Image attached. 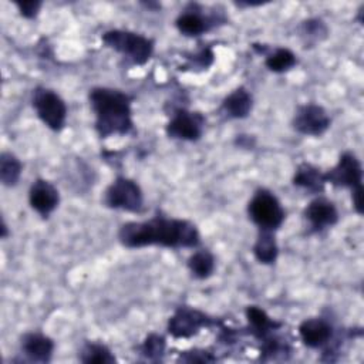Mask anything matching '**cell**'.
<instances>
[{"mask_svg": "<svg viewBox=\"0 0 364 364\" xmlns=\"http://www.w3.org/2000/svg\"><path fill=\"white\" fill-rule=\"evenodd\" d=\"M291 181L294 186L306 189L310 193H321L326 188L324 172L309 162H303L296 168Z\"/></svg>", "mask_w": 364, "mask_h": 364, "instance_id": "17", "label": "cell"}, {"mask_svg": "<svg viewBox=\"0 0 364 364\" xmlns=\"http://www.w3.org/2000/svg\"><path fill=\"white\" fill-rule=\"evenodd\" d=\"M245 314H246L250 333L260 341H263L264 338H267L282 327L280 321H276L274 318H272L259 306H247L245 310Z\"/></svg>", "mask_w": 364, "mask_h": 364, "instance_id": "16", "label": "cell"}, {"mask_svg": "<svg viewBox=\"0 0 364 364\" xmlns=\"http://www.w3.org/2000/svg\"><path fill=\"white\" fill-rule=\"evenodd\" d=\"M205 129V117L198 111L186 108H178L173 111L169 122L165 127V132L172 139L195 142Z\"/></svg>", "mask_w": 364, "mask_h": 364, "instance_id": "8", "label": "cell"}, {"mask_svg": "<svg viewBox=\"0 0 364 364\" xmlns=\"http://www.w3.org/2000/svg\"><path fill=\"white\" fill-rule=\"evenodd\" d=\"M326 183L337 188L354 189L363 185V165L354 152L346 151L340 155L337 164L324 172Z\"/></svg>", "mask_w": 364, "mask_h": 364, "instance_id": "10", "label": "cell"}, {"mask_svg": "<svg viewBox=\"0 0 364 364\" xmlns=\"http://www.w3.org/2000/svg\"><path fill=\"white\" fill-rule=\"evenodd\" d=\"M215 320L206 313L189 307L181 306L175 310V313L169 317L166 330L173 338H191L196 336L202 328L210 327Z\"/></svg>", "mask_w": 364, "mask_h": 364, "instance_id": "7", "label": "cell"}, {"mask_svg": "<svg viewBox=\"0 0 364 364\" xmlns=\"http://www.w3.org/2000/svg\"><path fill=\"white\" fill-rule=\"evenodd\" d=\"M28 203L34 212L47 219L60 203V192L50 181L37 178L30 185Z\"/></svg>", "mask_w": 364, "mask_h": 364, "instance_id": "11", "label": "cell"}, {"mask_svg": "<svg viewBox=\"0 0 364 364\" xmlns=\"http://www.w3.org/2000/svg\"><path fill=\"white\" fill-rule=\"evenodd\" d=\"M353 208L358 215H363V185L351 189Z\"/></svg>", "mask_w": 364, "mask_h": 364, "instance_id": "28", "label": "cell"}, {"mask_svg": "<svg viewBox=\"0 0 364 364\" xmlns=\"http://www.w3.org/2000/svg\"><path fill=\"white\" fill-rule=\"evenodd\" d=\"M117 237L127 249H141L148 246L193 249L200 243V233L193 222L161 215L146 220L124 223L118 229Z\"/></svg>", "mask_w": 364, "mask_h": 364, "instance_id": "1", "label": "cell"}, {"mask_svg": "<svg viewBox=\"0 0 364 364\" xmlns=\"http://www.w3.org/2000/svg\"><path fill=\"white\" fill-rule=\"evenodd\" d=\"M38 119L51 131L60 132L65 127L68 108L58 92L46 87H37L31 98Z\"/></svg>", "mask_w": 364, "mask_h": 364, "instance_id": "5", "label": "cell"}, {"mask_svg": "<svg viewBox=\"0 0 364 364\" xmlns=\"http://www.w3.org/2000/svg\"><path fill=\"white\" fill-rule=\"evenodd\" d=\"M303 216L314 232H321L338 222V210L336 205L324 196H317L310 200L303 210Z\"/></svg>", "mask_w": 364, "mask_h": 364, "instance_id": "12", "label": "cell"}, {"mask_svg": "<svg viewBox=\"0 0 364 364\" xmlns=\"http://www.w3.org/2000/svg\"><path fill=\"white\" fill-rule=\"evenodd\" d=\"M301 31L303 34H306L309 38H314V40H320L324 38L327 34V27L326 24L318 20V18H309L306 21H303L301 24Z\"/></svg>", "mask_w": 364, "mask_h": 364, "instance_id": "25", "label": "cell"}, {"mask_svg": "<svg viewBox=\"0 0 364 364\" xmlns=\"http://www.w3.org/2000/svg\"><path fill=\"white\" fill-rule=\"evenodd\" d=\"M297 64L296 54L286 47H277L269 53H264V65L269 71L283 74L291 70Z\"/></svg>", "mask_w": 364, "mask_h": 364, "instance_id": "22", "label": "cell"}, {"mask_svg": "<svg viewBox=\"0 0 364 364\" xmlns=\"http://www.w3.org/2000/svg\"><path fill=\"white\" fill-rule=\"evenodd\" d=\"M297 330L300 340L309 348H323L331 341L334 336V330L330 321L321 317L304 318L299 324Z\"/></svg>", "mask_w": 364, "mask_h": 364, "instance_id": "14", "label": "cell"}, {"mask_svg": "<svg viewBox=\"0 0 364 364\" xmlns=\"http://www.w3.org/2000/svg\"><path fill=\"white\" fill-rule=\"evenodd\" d=\"M253 108L252 92L245 87L235 88L222 101V111L228 118L243 119L249 117Z\"/></svg>", "mask_w": 364, "mask_h": 364, "instance_id": "15", "label": "cell"}, {"mask_svg": "<svg viewBox=\"0 0 364 364\" xmlns=\"http://www.w3.org/2000/svg\"><path fill=\"white\" fill-rule=\"evenodd\" d=\"M88 100L95 117L94 128L100 138L131 132L134 128L132 100L127 92L109 87H94L88 92Z\"/></svg>", "mask_w": 364, "mask_h": 364, "instance_id": "2", "label": "cell"}, {"mask_svg": "<svg viewBox=\"0 0 364 364\" xmlns=\"http://www.w3.org/2000/svg\"><path fill=\"white\" fill-rule=\"evenodd\" d=\"M23 173V164L13 152H1L0 155V182L3 186L13 188L18 183Z\"/></svg>", "mask_w": 364, "mask_h": 364, "instance_id": "23", "label": "cell"}, {"mask_svg": "<svg viewBox=\"0 0 364 364\" xmlns=\"http://www.w3.org/2000/svg\"><path fill=\"white\" fill-rule=\"evenodd\" d=\"M104 205L111 209L139 213L144 209V192L134 179L117 176L104 192Z\"/></svg>", "mask_w": 364, "mask_h": 364, "instance_id": "6", "label": "cell"}, {"mask_svg": "<svg viewBox=\"0 0 364 364\" xmlns=\"http://www.w3.org/2000/svg\"><path fill=\"white\" fill-rule=\"evenodd\" d=\"M101 41L105 47L122 54L135 65L146 64L151 60L155 48L152 38L141 33L121 28L105 31L101 36Z\"/></svg>", "mask_w": 364, "mask_h": 364, "instance_id": "3", "label": "cell"}, {"mask_svg": "<svg viewBox=\"0 0 364 364\" xmlns=\"http://www.w3.org/2000/svg\"><path fill=\"white\" fill-rule=\"evenodd\" d=\"M255 259L262 264H273L279 256V245L274 232L259 230L257 237L252 247Z\"/></svg>", "mask_w": 364, "mask_h": 364, "instance_id": "19", "label": "cell"}, {"mask_svg": "<svg viewBox=\"0 0 364 364\" xmlns=\"http://www.w3.org/2000/svg\"><path fill=\"white\" fill-rule=\"evenodd\" d=\"M20 16H23L24 18H36L41 10L43 1L40 0H27V1H16L14 3Z\"/></svg>", "mask_w": 364, "mask_h": 364, "instance_id": "27", "label": "cell"}, {"mask_svg": "<svg viewBox=\"0 0 364 364\" xmlns=\"http://www.w3.org/2000/svg\"><path fill=\"white\" fill-rule=\"evenodd\" d=\"M186 266L193 277H196L199 280H205L213 274L215 267H216V260L210 250L199 249V250H195L188 257Z\"/></svg>", "mask_w": 364, "mask_h": 364, "instance_id": "20", "label": "cell"}, {"mask_svg": "<svg viewBox=\"0 0 364 364\" xmlns=\"http://www.w3.org/2000/svg\"><path fill=\"white\" fill-rule=\"evenodd\" d=\"M166 350V340L164 336L151 333L145 337L142 344L139 346V354L151 361H158L164 357Z\"/></svg>", "mask_w": 364, "mask_h": 364, "instance_id": "24", "label": "cell"}, {"mask_svg": "<svg viewBox=\"0 0 364 364\" xmlns=\"http://www.w3.org/2000/svg\"><path fill=\"white\" fill-rule=\"evenodd\" d=\"M249 219L259 230H277L286 218V212L279 198L266 188H259L247 203Z\"/></svg>", "mask_w": 364, "mask_h": 364, "instance_id": "4", "label": "cell"}, {"mask_svg": "<svg viewBox=\"0 0 364 364\" xmlns=\"http://www.w3.org/2000/svg\"><path fill=\"white\" fill-rule=\"evenodd\" d=\"M54 348L55 344L53 338L40 331L24 333L20 338V351L31 363H50L54 354Z\"/></svg>", "mask_w": 364, "mask_h": 364, "instance_id": "13", "label": "cell"}, {"mask_svg": "<svg viewBox=\"0 0 364 364\" xmlns=\"http://www.w3.org/2000/svg\"><path fill=\"white\" fill-rule=\"evenodd\" d=\"M0 236L1 239H6L9 236V229H7V223L4 219H1V228H0Z\"/></svg>", "mask_w": 364, "mask_h": 364, "instance_id": "29", "label": "cell"}, {"mask_svg": "<svg viewBox=\"0 0 364 364\" xmlns=\"http://www.w3.org/2000/svg\"><path fill=\"white\" fill-rule=\"evenodd\" d=\"M179 360L183 363H213L216 361V357L206 350L193 348V350L182 351L179 354Z\"/></svg>", "mask_w": 364, "mask_h": 364, "instance_id": "26", "label": "cell"}, {"mask_svg": "<svg viewBox=\"0 0 364 364\" xmlns=\"http://www.w3.org/2000/svg\"><path fill=\"white\" fill-rule=\"evenodd\" d=\"M175 26L181 34L188 37H198L205 34L210 28V18L203 17L195 9L185 10L176 17Z\"/></svg>", "mask_w": 364, "mask_h": 364, "instance_id": "18", "label": "cell"}, {"mask_svg": "<svg viewBox=\"0 0 364 364\" xmlns=\"http://www.w3.org/2000/svg\"><path fill=\"white\" fill-rule=\"evenodd\" d=\"M78 360L85 364H112L117 361L111 348L98 341H87L78 353Z\"/></svg>", "mask_w": 364, "mask_h": 364, "instance_id": "21", "label": "cell"}, {"mask_svg": "<svg viewBox=\"0 0 364 364\" xmlns=\"http://www.w3.org/2000/svg\"><path fill=\"white\" fill-rule=\"evenodd\" d=\"M328 112L318 104L307 102L299 105L294 111L291 125L296 132L307 136H320L330 128Z\"/></svg>", "mask_w": 364, "mask_h": 364, "instance_id": "9", "label": "cell"}]
</instances>
